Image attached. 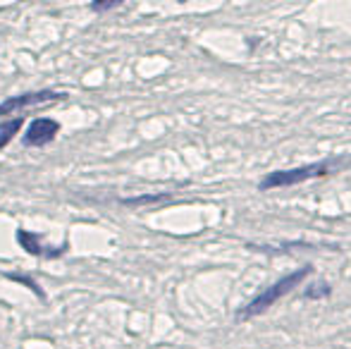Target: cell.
Listing matches in <instances>:
<instances>
[{
  "mask_svg": "<svg viewBox=\"0 0 351 349\" xmlns=\"http://www.w3.org/2000/svg\"><path fill=\"white\" fill-rule=\"evenodd\" d=\"M313 273V268L311 265H304V268L299 270H291V273H287L285 278H280L278 282H273L270 287H265L261 294H256L254 299H251L249 304H246L244 309H241L237 316L239 318H254V316H261V313H265L270 306H273L278 299L287 297V294L291 292L294 287H299L301 282H304L308 275Z\"/></svg>",
  "mask_w": 351,
  "mask_h": 349,
  "instance_id": "1",
  "label": "cell"
},
{
  "mask_svg": "<svg viewBox=\"0 0 351 349\" xmlns=\"http://www.w3.org/2000/svg\"><path fill=\"white\" fill-rule=\"evenodd\" d=\"M342 165V160H320V163H308V165H299V168H289V170H273L261 180L258 189L261 191H270V189H280V186H294L301 182L315 180V177H325Z\"/></svg>",
  "mask_w": 351,
  "mask_h": 349,
  "instance_id": "2",
  "label": "cell"
},
{
  "mask_svg": "<svg viewBox=\"0 0 351 349\" xmlns=\"http://www.w3.org/2000/svg\"><path fill=\"white\" fill-rule=\"evenodd\" d=\"M62 98H65L62 91H32V93H22V96H12L0 103V117L27 110V108H34V106H43V103L62 101Z\"/></svg>",
  "mask_w": 351,
  "mask_h": 349,
  "instance_id": "3",
  "label": "cell"
},
{
  "mask_svg": "<svg viewBox=\"0 0 351 349\" xmlns=\"http://www.w3.org/2000/svg\"><path fill=\"white\" fill-rule=\"evenodd\" d=\"M17 242L24 252L38 258H60L62 254L67 252V244H62V247H48L36 232H29V230H24V228L17 230Z\"/></svg>",
  "mask_w": 351,
  "mask_h": 349,
  "instance_id": "4",
  "label": "cell"
},
{
  "mask_svg": "<svg viewBox=\"0 0 351 349\" xmlns=\"http://www.w3.org/2000/svg\"><path fill=\"white\" fill-rule=\"evenodd\" d=\"M60 134V122L51 117H36L24 132V146H46Z\"/></svg>",
  "mask_w": 351,
  "mask_h": 349,
  "instance_id": "5",
  "label": "cell"
},
{
  "mask_svg": "<svg viewBox=\"0 0 351 349\" xmlns=\"http://www.w3.org/2000/svg\"><path fill=\"white\" fill-rule=\"evenodd\" d=\"M22 125H24V117H14V120H8L0 125V149H5L14 139V134H19Z\"/></svg>",
  "mask_w": 351,
  "mask_h": 349,
  "instance_id": "6",
  "label": "cell"
},
{
  "mask_svg": "<svg viewBox=\"0 0 351 349\" xmlns=\"http://www.w3.org/2000/svg\"><path fill=\"white\" fill-rule=\"evenodd\" d=\"M170 194H148V196H134V199H122L125 206H146V204H158V201H167Z\"/></svg>",
  "mask_w": 351,
  "mask_h": 349,
  "instance_id": "7",
  "label": "cell"
},
{
  "mask_svg": "<svg viewBox=\"0 0 351 349\" xmlns=\"http://www.w3.org/2000/svg\"><path fill=\"white\" fill-rule=\"evenodd\" d=\"M332 294V287H330L328 282H318V285H313V287H308L304 292V297L306 299H323V297H330Z\"/></svg>",
  "mask_w": 351,
  "mask_h": 349,
  "instance_id": "8",
  "label": "cell"
},
{
  "mask_svg": "<svg viewBox=\"0 0 351 349\" xmlns=\"http://www.w3.org/2000/svg\"><path fill=\"white\" fill-rule=\"evenodd\" d=\"M8 278L10 280H14V282H22V285H27V287L29 289H32V292L34 294H38V297H46V294H43V289L41 287H38V285L36 282H34V280L32 278H27V275H17V273H8Z\"/></svg>",
  "mask_w": 351,
  "mask_h": 349,
  "instance_id": "9",
  "label": "cell"
},
{
  "mask_svg": "<svg viewBox=\"0 0 351 349\" xmlns=\"http://www.w3.org/2000/svg\"><path fill=\"white\" fill-rule=\"evenodd\" d=\"M120 0H103V3H91L88 8L93 10V12H108V10H112V8H120Z\"/></svg>",
  "mask_w": 351,
  "mask_h": 349,
  "instance_id": "10",
  "label": "cell"
}]
</instances>
